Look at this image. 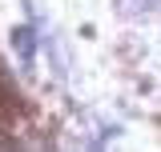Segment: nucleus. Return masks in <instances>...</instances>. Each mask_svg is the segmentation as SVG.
Listing matches in <instances>:
<instances>
[{"mask_svg": "<svg viewBox=\"0 0 161 152\" xmlns=\"http://www.w3.org/2000/svg\"><path fill=\"white\" fill-rule=\"evenodd\" d=\"M12 40H16V52L24 64H32V52H36V36H32V28H16L12 32Z\"/></svg>", "mask_w": 161, "mask_h": 152, "instance_id": "f257e3e1", "label": "nucleus"}]
</instances>
